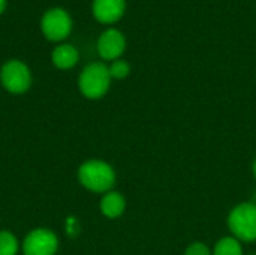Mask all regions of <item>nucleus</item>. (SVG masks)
<instances>
[{
	"instance_id": "16",
	"label": "nucleus",
	"mask_w": 256,
	"mask_h": 255,
	"mask_svg": "<svg viewBox=\"0 0 256 255\" xmlns=\"http://www.w3.org/2000/svg\"><path fill=\"white\" fill-rule=\"evenodd\" d=\"M252 173H254V177L256 179V158L254 159V162H252Z\"/></svg>"
},
{
	"instance_id": "11",
	"label": "nucleus",
	"mask_w": 256,
	"mask_h": 255,
	"mask_svg": "<svg viewBox=\"0 0 256 255\" xmlns=\"http://www.w3.org/2000/svg\"><path fill=\"white\" fill-rule=\"evenodd\" d=\"M212 251L213 255H244L242 242L234 236H225L219 239Z\"/></svg>"
},
{
	"instance_id": "8",
	"label": "nucleus",
	"mask_w": 256,
	"mask_h": 255,
	"mask_svg": "<svg viewBox=\"0 0 256 255\" xmlns=\"http://www.w3.org/2000/svg\"><path fill=\"white\" fill-rule=\"evenodd\" d=\"M93 15L102 24L117 23L126 11V0H93Z\"/></svg>"
},
{
	"instance_id": "4",
	"label": "nucleus",
	"mask_w": 256,
	"mask_h": 255,
	"mask_svg": "<svg viewBox=\"0 0 256 255\" xmlns=\"http://www.w3.org/2000/svg\"><path fill=\"white\" fill-rule=\"evenodd\" d=\"M0 81L9 93L21 95L32 86V72L21 60H9L0 69Z\"/></svg>"
},
{
	"instance_id": "13",
	"label": "nucleus",
	"mask_w": 256,
	"mask_h": 255,
	"mask_svg": "<svg viewBox=\"0 0 256 255\" xmlns=\"http://www.w3.org/2000/svg\"><path fill=\"white\" fill-rule=\"evenodd\" d=\"M108 69H110V75H111L112 80H124L130 74V65L126 60H123V59L114 60L108 66Z\"/></svg>"
},
{
	"instance_id": "9",
	"label": "nucleus",
	"mask_w": 256,
	"mask_h": 255,
	"mask_svg": "<svg viewBox=\"0 0 256 255\" xmlns=\"http://www.w3.org/2000/svg\"><path fill=\"white\" fill-rule=\"evenodd\" d=\"M99 209L105 218L117 219L126 210V198L123 197V194H120L117 191H110V192L102 195L100 203H99Z\"/></svg>"
},
{
	"instance_id": "12",
	"label": "nucleus",
	"mask_w": 256,
	"mask_h": 255,
	"mask_svg": "<svg viewBox=\"0 0 256 255\" xmlns=\"http://www.w3.org/2000/svg\"><path fill=\"white\" fill-rule=\"evenodd\" d=\"M20 251V242L16 236L8 230L0 231V255H16Z\"/></svg>"
},
{
	"instance_id": "14",
	"label": "nucleus",
	"mask_w": 256,
	"mask_h": 255,
	"mask_svg": "<svg viewBox=\"0 0 256 255\" xmlns=\"http://www.w3.org/2000/svg\"><path fill=\"white\" fill-rule=\"evenodd\" d=\"M184 255H213V251L204 242H192L186 248Z\"/></svg>"
},
{
	"instance_id": "6",
	"label": "nucleus",
	"mask_w": 256,
	"mask_h": 255,
	"mask_svg": "<svg viewBox=\"0 0 256 255\" xmlns=\"http://www.w3.org/2000/svg\"><path fill=\"white\" fill-rule=\"evenodd\" d=\"M57 249L58 237L50 228H34L22 242L24 255H56Z\"/></svg>"
},
{
	"instance_id": "5",
	"label": "nucleus",
	"mask_w": 256,
	"mask_h": 255,
	"mask_svg": "<svg viewBox=\"0 0 256 255\" xmlns=\"http://www.w3.org/2000/svg\"><path fill=\"white\" fill-rule=\"evenodd\" d=\"M42 33L50 41H63L70 35L72 20L70 15L62 8H52L46 11L40 21Z\"/></svg>"
},
{
	"instance_id": "17",
	"label": "nucleus",
	"mask_w": 256,
	"mask_h": 255,
	"mask_svg": "<svg viewBox=\"0 0 256 255\" xmlns=\"http://www.w3.org/2000/svg\"><path fill=\"white\" fill-rule=\"evenodd\" d=\"M250 255H256V254H250Z\"/></svg>"
},
{
	"instance_id": "2",
	"label": "nucleus",
	"mask_w": 256,
	"mask_h": 255,
	"mask_svg": "<svg viewBox=\"0 0 256 255\" xmlns=\"http://www.w3.org/2000/svg\"><path fill=\"white\" fill-rule=\"evenodd\" d=\"M231 236L242 243L256 242V203L243 201L231 209L226 218Z\"/></svg>"
},
{
	"instance_id": "7",
	"label": "nucleus",
	"mask_w": 256,
	"mask_h": 255,
	"mask_svg": "<svg viewBox=\"0 0 256 255\" xmlns=\"http://www.w3.org/2000/svg\"><path fill=\"white\" fill-rule=\"evenodd\" d=\"M126 50V38L117 29L105 30L98 39V53L104 60H117Z\"/></svg>"
},
{
	"instance_id": "3",
	"label": "nucleus",
	"mask_w": 256,
	"mask_h": 255,
	"mask_svg": "<svg viewBox=\"0 0 256 255\" xmlns=\"http://www.w3.org/2000/svg\"><path fill=\"white\" fill-rule=\"evenodd\" d=\"M111 80L108 66L102 62H93L80 74L78 87L87 99H100L110 90Z\"/></svg>"
},
{
	"instance_id": "1",
	"label": "nucleus",
	"mask_w": 256,
	"mask_h": 255,
	"mask_svg": "<svg viewBox=\"0 0 256 255\" xmlns=\"http://www.w3.org/2000/svg\"><path fill=\"white\" fill-rule=\"evenodd\" d=\"M117 180L116 170L102 159H88L78 168V182L87 191L94 194H106L112 191Z\"/></svg>"
},
{
	"instance_id": "10",
	"label": "nucleus",
	"mask_w": 256,
	"mask_h": 255,
	"mask_svg": "<svg viewBox=\"0 0 256 255\" xmlns=\"http://www.w3.org/2000/svg\"><path fill=\"white\" fill-rule=\"evenodd\" d=\"M51 60L56 68L58 69H70L74 68L80 60L78 50L70 44H62L54 48L51 54Z\"/></svg>"
},
{
	"instance_id": "15",
	"label": "nucleus",
	"mask_w": 256,
	"mask_h": 255,
	"mask_svg": "<svg viewBox=\"0 0 256 255\" xmlns=\"http://www.w3.org/2000/svg\"><path fill=\"white\" fill-rule=\"evenodd\" d=\"M4 8H6V0H0V14L4 11Z\"/></svg>"
}]
</instances>
